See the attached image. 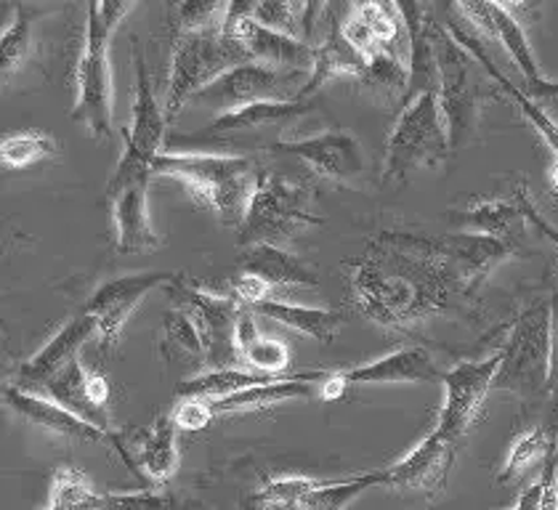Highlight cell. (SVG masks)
Listing matches in <instances>:
<instances>
[{
	"mask_svg": "<svg viewBox=\"0 0 558 510\" xmlns=\"http://www.w3.org/2000/svg\"><path fill=\"white\" fill-rule=\"evenodd\" d=\"M513 253L511 242L469 232H380L349 264V295L375 325L421 332L434 319L471 314L487 277Z\"/></svg>",
	"mask_w": 558,
	"mask_h": 510,
	"instance_id": "6da1fadb",
	"label": "cell"
},
{
	"mask_svg": "<svg viewBox=\"0 0 558 510\" xmlns=\"http://www.w3.org/2000/svg\"><path fill=\"white\" fill-rule=\"evenodd\" d=\"M168 175L181 181L194 197L216 212L218 221L240 229L251 210L258 173L253 160L242 155H197V151H162L151 162V175Z\"/></svg>",
	"mask_w": 558,
	"mask_h": 510,
	"instance_id": "7a4b0ae2",
	"label": "cell"
},
{
	"mask_svg": "<svg viewBox=\"0 0 558 510\" xmlns=\"http://www.w3.org/2000/svg\"><path fill=\"white\" fill-rule=\"evenodd\" d=\"M428 35L430 46H434L436 72H439V107L445 114L447 136H450V149L458 151L465 144L473 142L478 133L484 112V96H487V85H484V66L452 38L450 27H441L428 16Z\"/></svg>",
	"mask_w": 558,
	"mask_h": 510,
	"instance_id": "3957f363",
	"label": "cell"
},
{
	"mask_svg": "<svg viewBox=\"0 0 558 510\" xmlns=\"http://www.w3.org/2000/svg\"><path fill=\"white\" fill-rule=\"evenodd\" d=\"M133 9L131 3H90L81 64L75 77V109L72 120L88 127L94 138L112 136V72H109V40L118 24Z\"/></svg>",
	"mask_w": 558,
	"mask_h": 510,
	"instance_id": "277c9868",
	"label": "cell"
},
{
	"mask_svg": "<svg viewBox=\"0 0 558 510\" xmlns=\"http://www.w3.org/2000/svg\"><path fill=\"white\" fill-rule=\"evenodd\" d=\"M550 345H554V308L550 303H532L519 314L511 327L502 362L497 369L493 391H508L537 404L548 399Z\"/></svg>",
	"mask_w": 558,
	"mask_h": 510,
	"instance_id": "5b68a950",
	"label": "cell"
},
{
	"mask_svg": "<svg viewBox=\"0 0 558 510\" xmlns=\"http://www.w3.org/2000/svg\"><path fill=\"white\" fill-rule=\"evenodd\" d=\"M251 62L253 57L242 46V40L223 33V27L175 33L166 99L168 123L179 118L181 109L190 105L194 94L208 88L210 83H216L227 72Z\"/></svg>",
	"mask_w": 558,
	"mask_h": 510,
	"instance_id": "8992f818",
	"label": "cell"
},
{
	"mask_svg": "<svg viewBox=\"0 0 558 510\" xmlns=\"http://www.w3.org/2000/svg\"><path fill=\"white\" fill-rule=\"evenodd\" d=\"M314 190L290 181L282 173L260 170L245 223L236 229V245H277L284 247L301 229L317 227L323 218L314 212Z\"/></svg>",
	"mask_w": 558,
	"mask_h": 510,
	"instance_id": "52a82bcc",
	"label": "cell"
},
{
	"mask_svg": "<svg viewBox=\"0 0 558 510\" xmlns=\"http://www.w3.org/2000/svg\"><path fill=\"white\" fill-rule=\"evenodd\" d=\"M450 151L439 94L428 90V94L415 96L402 109L391 136H388L384 181L386 184H404L415 170L445 162Z\"/></svg>",
	"mask_w": 558,
	"mask_h": 510,
	"instance_id": "ba28073f",
	"label": "cell"
},
{
	"mask_svg": "<svg viewBox=\"0 0 558 510\" xmlns=\"http://www.w3.org/2000/svg\"><path fill=\"white\" fill-rule=\"evenodd\" d=\"M133 66H136V99H133V120L125 131V155L120 157L118 170L109 179L107 190L131 184L136 179H151V162L162 155V142L168 131V114L157 101L144 62L138 38H133Z\"/></svg>",
	"mask_w": 558,
	"mask_h": 510,
	"instance_id": "9c48e42d",
	"label": "cell"
},
{
	"mask_svg": "<svg viewBox=\"0 0 558 510\" xmlns=\"http://www.w3.org/2000/svg\"><path fill=\"white\" fill-rule=\"evenodd\" d=\"M303 75L306 72H284L258 62L242 64L218 77L216 83H210L199 94H194L190 105L210 109L221 118V114L266 105V101H295L301 99V90L306 85Z\"/></svg>",
	"mask_w": 558,
	"mask_h": 510,
	"instance_id": "30bf717a",
	"label": "cell"
},
{
	"mask_svg": "<svg viewBox=\"0 0 558 510\" xmlns=\"http://www.w3.org/2000/svg\"><path fill=\"white\" fill-rule=\"evenodd\" d=\"M171 301L190 314L197 325L199 338L205 345V367L208 369H232L242 362L236 349V325H240L242 306L234 298L214 295L194 284L175 277L168 284Z\"/></svg>",
	"mask_w": 558,
	"mask_h": 510,
	"instance_id": "8fae6325",
	"label": "cell"
},
{
	"mask_svg": "<svg viewBox=\"0 0 558 510\" xmlns=\"http://www.w3.org/2000/svg\"><path fill=\"white\" fill-rule=\"evenodd\" d=\"M369 487H386V471H369L343 482H312L306 476L271 478L253 495L258 510H343Z\"/></svg>",
	"mask_w": 558,
	"mask_h": 510,
	"instance_id": "7c38bea8",
	"label": "cell"
},
{
	"mask_svg": "<svg viewBox=\"0 0 558 510\" xmlns=\"http://www.w3.org/2000/svg\"><path fill=\"white\" fill-rule=\"evenodd\" d=\"M266 151L299 157L319 179L332 181L338 186H351V190L360 184L367 170V157L360 138L343 127L295 138V142H271L266 144Z\"/></svg>",
	"mask_w": 558,
	"mask_h": 510,
	"instance_id": "4fadbf2b",
	"label": "cell"
},
{
	"mask_svg": "<svg viewBox=\"0 0 558 510\" xmlns=\"http://www.w3.org/2000/svg\"><path fill=\"white\" fill-rule=\"evenodd\" d=\"M502 354L489 356L482 362H460L450 373H445V404H441L436 428L445 430L450 439L463 445L471 425L482 415V406L487 402L497 369H500Z\"/></svg>",
	"mask_w": 558,
	"mask_h": 510,
	"instance_id": "5bb4252c",
	"label": "cell"
},
{
	"mask_svg": "<svg viewBox=\"0 0 558 510\" xmlns=\"http://www.w3.org/2000/svg\"><path fill=\"white\" fill-rule=\"evenodd\" d=\"M458 441L450 439L445 430L434 428L426 439L421 441L408 458L386 471V487L399 491V495L436 497L447 487V478L458 460Z\"/></svg>",
	"mask_w": 558,
	"mask_h": 510,
	"instance_id": "9a60e30c",
	"label": "cell"
},
{
	"mask_svg": "<svg viewBox=\"0 0 558 510\" xmlns=\"http://www.w3.org/2000/svg\"><path fill=\"white\" fill-rule=\"evenodd\" d=\"M251 11L253 3H229L223 33L242 40L253 62L284 72H308L312 75L314 46L299 38H290V35L275 33L269 27H260L258 22L251 20Z\"/></svg>",
	"mask_w": 558,
	"mask_h": 510,
	"instance_id": "2e32d148",
	"label": "cell"
},
{
	"mask_svg": "<svg viewBox=\"0 0 558 510\" xmlns=\"http://www.w3.org/2000/svg\"><path fill=\"white\" fill-rule=\"evenodd\" d=\"M175 277L179 275H173V271H138V275L109 279L107 284H101V288L88 298L83 312L96 319L99 336L105 340L107 349L118 343L125 321H129L131 314L136 312L138 303H142L151 290L160 288V284H171Z\"/></svg>",
	"mask_w": 558,
	"mask_h": 510,
	"instance_id": "e0dca14e",
	"label": "cell"
},
{
	"mask_svg": "<svg viewBox=\"0 0 558 510\" xmlns=\"http://www.w3.org/2000/svg\"><path fill=\"white\" fill-rule=\"evenodd\" d=\"M460 14H465L473 20L478 27L487 29L493 38L502 42V48L508 51V57L513 59V64L519 66L521 75H524L526 85H530V94L535 96H558V83L543 77V70H539V62L532 51L530 38H526L524 27H521L519 20L500 3H460Z\"/></svg>",
	"mask_w": 558,
	"mask_h": 510,
	"instance_id": "ac0fdd59",
	"label": "cell"
},
{
	"mask_svg": "<svg viewBox=\"0 0 558 510\" xmlns=\"http://www.w3.org/2000/svg\"><path fill=\"white\" fill-rule=\"evenodd\" d=\"M3 399H5V404H9L11 410L22 417V421L35 425V428H44V430H48V434L64 436V439H81V441H109V445L118 449L120 458L125 460V465H129L133 473H138L136 463L131 460L129 449H125V445L120 441L118 434L109 436V434H105V430L96 428V425H90L86 421H81L77 415H72V412L64 410V406L51 402L48 397L29 393V391H24V388L9 386L3 391Z\"/></svg>",
	"mask_w": 558,
	"mask_h": 510,
	"instance_id": "d6986e66",
	"label": "cell"
},
{
	"mask_svg": "<svg viewBox=\"0 0 558 510\" xmlns=\"http://www.w3.org/2000/svg\"><path fill=\"white\" fill-rule=\"evenodd\" d=\"M147 190L149 179H136L118 190H107L105 194L109 208H112L114 245L125 255L149 253L162 245V236L151 227Z\"/></svg>",
	"mask_w": 558,
	"mask_h": 510,
	"instance_id": "ffe728a7",
	"label": "cell"
},
{
	"mask_svg": "<svg viewBox=\"0 0 558 510\" xmlns=\"http://www.w3.org/2000/svg\"><path fill=\"white\" fill-rule=\"evenodd\" d=\"M96 332H99V325H96V319L90 317V314L81 312L77 317H72L62 330L33 356V360L22 364L20 373H16V380H20L16 388H35V391H44L48 380H53L62 369L70 367L72 362H77L83 343H88Z\"/></svg>",
	"mask_w": 558,
	"mask_h": 510,
	"instance_id": "44dd1931",
	"label": "cell"
},
{
	"mask_svg": "<svg viewBox=\"0 0 558 510\" xmlns=\"http://www.w3.org/2000/svg\"><path fill=\"white\" fill-rule=\"evenodd\" d=\"M345 38L360 48L365 59L375 57L378 51L397 53L399 40L410 42L408 24H404L399 3H360L351 9L349 20L343 22Z\"/></svg>",
	"mask_w": 558,
	"mask_h": 510,
	"instance_id": "7402d4cb",
	"label": "cell"
},
{
	"mask_svg": "<svg viewBox=\"0 0 558 510\" xmlns=\"http://www.w3.org/2000/svg\"><path fill=\"white\" fill-rule=\"evenodd\" d=\"M338 378L345 386H380V382H441L445 373L436 369L434 360L426 349L408 345V349L391 351V354L380 356V360L360 364V367H343L336 369Z\"/></svg>",
	"mask_w": 558,
	"mask_h": 510,
	"instance_id": "603a6c76",
	"label": "cell"
},
{
	"mask_svg": "<svg viewBox=\"0 0 558 510\" xmlns=\"http://www.w3.org/2000/svg\"><path fill=\"white\" fill-rule=\"evenodd\" d=\"M367 59L362 57L360 48L345 38L341 22H338V9L327 5V24L325 35L319 40V46H314V70L306 77V85L301 90V99H308L314 90H319V85H325L332 77L351 75L360 77L365 72Z\"/></svg>",
	"mask_w": 558,
	"mask_h": 510,
	"instance_id": "cb8c5ba5",
	"label": "cell"
},
{
	"mask_svg": "<svg viewBox=\"0 0 558 510\" xmlns=\"http://www.w3.org/2000/svg\"><path fill=\"white\" fill-rule=\"evenodd\" d=\"M242 275H253L264 279L271 288L275 298L279 290L288 288H317V275L303 266L301 258L288 253L284 247L277 245H253L247 247L245 255L240 258Z\"/></svg>",
	"mask_w": 558,
	"mask_h": 510,
	"instance_id": "d4e9b609",
	"label": "cell"
},
{
	"mask_svg": "<svg viewBox=\"0 0 558 510\" xmlns=\"http://www.w3.org/2000/svg\"><path fill=\"white\" fill-rule=\"evenodd\" d=\"M450 33H452V38L458 40L460 46H463L465 51H469L471 57L484 66V72H487V75L493 77V81L497 83V88L506 90L508 99H511L513 105L519 107V112L524 114V118L532 123V127H535L539 136H543L545 147L550 149V155L558 157V123H556V120L550 118V114L545 112V109L539 107L537 101H532V96L526 94V90L515 88V85L508 81V77L502 75L500 70H497V64L487 57V51H482V42H478L476 38H471V35H465L463 29H458V27H454V24H450Z\"/></svg>",
	"mask_w": 558,
	"mask_h": 510,
	"instance_id": "484cf974",
	"label": "cell"
},
{
	"mask_svg": "<svg viewBox=\"0 0 558 510\" xmlns=\"http://www.w3.org/2000/svg\"><path fill=\"white\" fill-rule=\"evenodd\" d=\"M253 314L260 317H269L271 321L290 327V330H299L303 336L314 338L317 343H330L338 336L343 325V314L332 312V308H312V306H299V303H288L282 298H269V301H260L256 306H251Z\"/></svg>",
	"mask_w": 558,
	"mask_h": 510,
	"instance_id": "4316f807",
	"label": "cell"
},
{
	"mask_svg": "<svg viewBox=\"0 0 558 510\" xmlns=\"http://www.w3.org/2000/svg\"><path fill=\"white\" fill-rule=\"evenodd\" d=\"M44 393L51 402H57L64 410H70L72 415H77L81 421L96 425L105 434L114 436L112 421H109V412L101 410L90 402L88 397V369L81 362H72L70 367L62 369L53 380H48L44 386Z\"/></svg>",
	"mask_w": 558,
	"mask_h": 510,
	"instance_id": "83f0119b",
	"label": "cell"
},
{
	"mask_svg": "<svg viewBox=\"0 0 558 510\" xmlns=\"http://www.w3.org/2000/svg\"><path fill=\"white\" fill-rule=\"evenodd\" d=\"M179 425H175L173 415H162L151 423L142 434V439L136 441L133 452L138 458V467L147 473L155 482H168L173 476L175 467H179Z\"/></svg>",
	"mask_w": 558,
	"mask_h": 510,
	"instance_id": "f1b7e54d",
	"label": "cell"
},
{
	"mask_svg": "<svg viewBox=\"0 0 558 510\" xmlns=\"http://www.w3.org/2000/svg\"><path fill=\"white\" fill-rule=\"evenodd\" d=\"M236 349L242 362L251 364L253 373L284 375L290 367V349L282 340L260 336L256 325V314L251 308H242L240 325H236Z\"/></svg>",
	"mask_w": 558,
	"mask_h": 510,
	"instance_id": "f546056e",
	"label": "cell"
},
{
	"mask_svg": "<svg viewBox=\"0 0 558 510\" xmlns=\"http://www.w3.org/2000/svg\"><path fill=\"white\" fill-rule=\"evenodd\" d=\"M452 221L469 229V234L493 236V240L513 245L515 221H526V218L521 212L519 197L513 194V199H487V203H476L471 208L452 212Z\"/></svg>",
	"mask_w": 558,
	"mask_h": 510,
	"instance_id": "4dcf8cb0",
	"label": "cell"
},
{
	"mask_svg": "<svg viewBox=\"0 0 558 510\" xmlns=\"http://www.w3.org/2000/svg\"><path fill=\"white\" fill-rule=\"evenodd\" d=\"M314 109V101L295 99V101H266V105L245 107L240 112L221 114L208 125V133H245L260 131L269 125H284L303 118Z\"/></svg>",
	"mask_w": 558,
	"mask_h": 510,
	"instance_id": "1f68e13d",
	"label": "cell"
},
{
	"mask_svg": "<svg viewBox=\"0 0 558 510\" xmlns=\"http://www.w3.org/2000/svg\"><path fill=\"white\" fill-rule=\"evenodd\" d=\"M282 378V375H264V373H247V369L232 367V369H208V373L197 375V378L184 380L179 386V399H208V402H218V399L234 397V393L245 391V388L264 386Z\"/></svg>",
	"mask_w": 558,
	"mask_h": 510,
	"instance_id": "d6a6232c",
	"label": "cell"
},
{
	"mask_svg": "<svg viewBox=\"0 0 558 510\" xmlns=\"http://www.w3.org/2000/svg\"><path fill=\"white\" fill-rule=\"evenodd\" d=\"M558 439V425H550V428H532L526 434H521L519 439L513 441V447L508 449L506 465H502L500 482L513 484L519 478H524L526 473L535 471L537 465L548 463L550 452H554Z\"/></svg>",
	"mask_w": 558,
	"mask_h": 510,
	"instance_id": "836d02e7",
	"label": "cell"
},
{
	"mask_svg": "<svg viewBox=\"0 0 558 510\" xmlns=\"http://www.w3.org/2000/svg\"><path fill=\"white\" fill-rule=\"evenodd\" d=\"M48 510H109V491H99L81 467L62 465L53 476Z\"/></svg>",
	"mask_w": 558,
	"mask_h": 510,
	"instance_id": "e575fe53",
	"label": "cell"
},
{
	"mask_svg": "<svg viewBox=\"0 0 558 510\" xmlns=\"http://www.w3.org/2000/svg\"><path fill=\"white\" fill-rule=\"evenodd\" d=\"M356 81L369 94H375V99L393 101L399 96L410 94V62L397 57V53L378 51L375 57L367 59L365 72Z\"/></svg>",
	"mask_w": 558,
	"mask_h": 510,
	"instance_id": "d590c367",
	"label": "cell"
},
{
	"mask_svg": "<svg viewBox=\"0 0 558 510\" xmlns=\"http://www.w3.org/2000/svg\"><path fill=\"white\" fill-rule=\"evenodd\" d=\"M162 349L168 356H190V360L205 362L203 338L184 308L175 306L162 317Z\"/></svg>",
	"mask_w": 558,
	"mask_h": 510,
	"instance_id": "8d00e7d4",
	"label": "cell"
},
{
	"mask_svg": "<svg viewBox=\"0 0 558 510\" xmlns=\"http://www.w3.org/2000/svg\"><path fill=\"white\" fill-rule=\"evenodd\" d=\"M53 151H57V142L48 133H16V136H5L3 144H0V162H3L5 170H22L40 160H48Z\"/></svg>",
	"mask_w": 558,
	"mask_h": 510,
	"instance_id": "74e56055",
	"label": "cell"
},
{
	"mask_svg": "<svg viewBox=\"0 0 558 510\" xmlns=\"http://www.w3.org/2000/svg\"><path fill=\"white\" fill-rule=\"evenodd\" d=\"M38 20V9L33 5H16V20L0 38V51H3V75L9 77L24 62V57L33 48V24Z\"/></svg>",
	"mask_w": 558,
	"mask_h": 510,
	"instance_id": "f35d334b",
	"label": "cell"
},
{
	"mask_svg": "<svg viewBox=\"0 0 558 510\" xmlns=\"http://www.w3.org/2000/svg\"><path fill=\"white\" fill-rule=\"evenodd\" d=\"M109 510H175L168 491H109Z\"/></svg>",
	"mask_w": 558,
	"mask_h": 510,
	"instance_id": "ab89813d",
	"label": "cell"
},
{
	"mask_svg": "<svg viewBox=\"0 0 558 510\" xmlns=\"http://www.w3.org/2000/svg\"><path fill=\"white\" fill-rule=\"evenodd\" d=\"M171 415L179 430H199L214 421L208 399H181Z\"/></svg>",
	"mask_w": 558,
	"mask_h": 510,
	"instance_id": "60d3db41",
	"label": "cell"
},
{
	"mask_svg": "<svg viewBox=\"0 0 558 510\" xmlns=\"http://www.w3.org/2000/svg\"><path fill=\"white\" fill-rule=\"evenodd\" d=\"M515 197H519L521 212H524V218H526V221H530L532 227H535L539 234H543V236H548V240L554 242V245L558 247V229L554 227V223L548 221V218L543 216V212H539L537 205L532 203V197H530V190H526V184H521L519 190H515ZM556 295H558V293H556Z\"/></svg>",
	"mask_w": 558,
	"mask_h": 510,
	"instance_id": "b9f144b4",
	"label": "cell"
},
{
	"mask_svg": "<svg viewBox=\"0 0 558 510\" xmlns=\"http://www.w3.org/2000/svg\"><path fill=\"white\" fill-rule=\"evenodd\" d=\"M554 308V345H550V378H548V404L554 410V425H558V295L550 301Z\"/></svg>",
	"mask_w": 558,
	"mask_h": 510,
	"instance_id": "7bdbcfd3",
	"label": "cell"
},
{
	"mask_svg": "<svg viewBox=\"0 0 558 510\" xmlns=\"http://www.w3.org/2000/svg\"><path fill=\"white\" fill-rule=\"evenodd\" d=\"M88 397H90V402H94L96 406L107 410V404H109V382H107L105 375L90 373V369H88Z\"/></svg>",
	"mask_w": 558,
	"mask_h": 510,
	"instance_id": "ee69618b",
	"label": "cell"
},
{
	"mask_svg": "<svg viewBox=\"0 0 558 510\" xmlns=\"http://www.w3.org/2000/svg\"><path fill=\"white\" fill-rule=\"evenodd\" d=\"M319 386H323V397L327 399V402H330V399H338L345 391V388H349L341 378H338L336 369H330V375H327V378L319 382Z\"/></svg>",
	"mask_w": 558,
	"mask_h": 510,
	"instance_id": "f6af8a7d",
	"label": "cell"
},
{
	"mask_svg": "<svg viewBox=\"0 0 558 510\" xmlns=\"http://www.w3.org/2000/svg\"><path fill=\"white\" fill-rule=\"evenodd\" d=\"M539 495H543V489H539V482H535L519 497V502L511 510H539Z\"/></svg>",
	"mask_w": 558,
	"mask_h": 510,
	"instance_id": "bcb514c9",
	"label": "cell"
},
{
	"mask_svg": "<svg viewBox=\"0 0 558 510\" xmlns=\"http://www.w3.org/2000/svg\"><path fill=\"white\" fill-rule=\"evenodd\" d=\"M548 186H550V192L558 194V157H554L548 166Z\"/></svg>",
	"mask_w": 558,
	"mask_h": 510,
	"instance_id": "7dc6e473",
	"label": "cell"
},
{
	"mask_svg": "<svg viewBox=\"0 0 558 510\" xmlns=\"http://www.w3.org/2000/svg\"><path fill=\"white\" fill-rule=\"evenodd\" d=\"M242 510H258V506H256V500H253V497H251V500H247V502H245V508H242Z\"/></svg>",
	"mask_w": 558,
	"mask_h": 510,
	"instance_id": "c3c4849f",
	"label": "cell"
}]
</instances>
